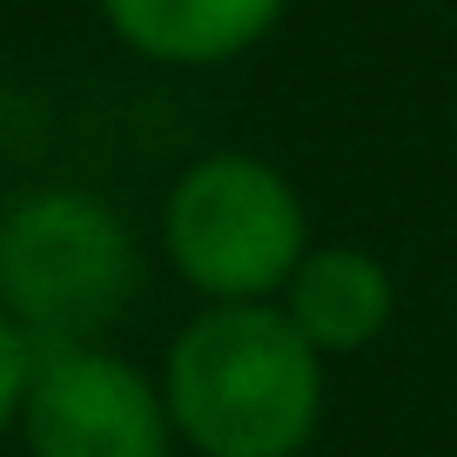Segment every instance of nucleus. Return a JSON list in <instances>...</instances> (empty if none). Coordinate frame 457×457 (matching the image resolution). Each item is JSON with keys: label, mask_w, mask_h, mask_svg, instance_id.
<instances>
[{"label": "nucleus", "mask_w": 457, "mask_h": 457, "mask_svg": "<svg viewBox=\"0 0 457 457\" xmlns=\"http://www.w3.org/2000/svg\"><path fill=\"white\" fill-rule=\"evenodd\" d=\"M162 403L202 457H296L323 424V357L276 303H209L175 329Z\"/></svg>", "instance_id": "f257e3e1"}, {"label": "nucleus", "mask_w": 457, "mask_h": 457, "mask_svg": "<svg viewBox=\"0 0 457 457\" xmlns=\"http://www.w3.org/2000/svg\"><path fill=\"white\" fill-rule=\"evenodd\" d=\"M142 289L121 215L87 188H34L0 209V310L34 350L101 343Z\"/></svg>", "instance_id": "f03ea898"}, {"label": "nucleus", "mask_w": 457, "mask_h": 457, "mask_svg": "<svg viewBox=\"0 0 457 457\" xmlns=\"http://www.w3.org/2000/svg\"><path fill=\"white\" fill-rule=\"evenodd\" d=\"M162 249L209 303H270L310 256V215L276 162L215 148L175 175L162 202Z\"/></svg>", "instance_id": "7ed1b4c3"}, {"label": "nucleus", "mask_w": 457, "mask_h": 457, "mask_svg": "<svg viewBox=\"0 0 457 457\" xmlns=\"http://www.w3.org/2000/svg\"><path fill=\"white\" fill-rule=\"evenodd\" d=\"M28 457H175V424L162 384L108 343L34 350L21 397Z\"/></svg>", "instance_id": "20e7f679"}, {"label": "nucleus", "mask_w": 457, "mask_h": 457, "mask_svg": "<svg viewBox=\"0 0 457 457\" xmlns=\"http://www.w3.org/2000/svg\"><path fill=\"white\" fill-rule=\"evenodd\" d=\"M276 310L296 323V337L316 357H357L397 316V283L390 270L357 243H310L296 276L283 283Z\"/></svg>", "instance_id": "39448f33"}, {"label": "nucleus", "mask_w": 457, "mask_h": 457, "mask_svg": "<svg viewBox=\"0 0 457 457\" xmlns=\"http://www.w3.org/2000/svg\"><path fill=\"white\" fill-rule=\"evenodd\" d=\"M289 0H101L121 47L162 68H222L276 34Z\"/></svg>", "instance_id": "423d86ee"}, {"label": "nucleus", "mask_w": 457, "mask_h": 457, "mask_svg": "<svg viewBox=\"0 0 457 457\" xmlns=\"http://www.w3.org/2000/svg\"><path fill=\"white\" fill-rule=\"evenodd\" d=\"M28 370H34V343L14 329V316L0 310V437L21 424V397H28Z\"/></svg>", "instance_id": "0eeeda50"}]
</instances>
